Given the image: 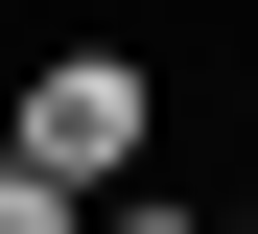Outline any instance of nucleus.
<instances>
[{
    "mask_svg": "<svg viewBox=\"0 0 258 234\" xmlns=\"http://www.w3.org/2000/svg\"><path fill=\"white\" fill-rule=\"evenodd\" d=\"M141 140H164V94L117 70V47H71V70L24 94V140H0V164H47V187H141Z\"/></svg>",
    "mask_w": 258,
    "mask_h": 234,
    "instance_id": "nucleus-1",
    "label": "nucleus"
},
{
    "mask_svg": "<svg viewBox=\"0 0 258 234\" xmlns=\"http://www.w3.org/2000/svg\"><path fill=\"white\" fill-rule=\"evenodd\" d=\"M71 211H94V187H47V164H0V234H71Z\"/></svg>",
    "mask_w": 258,
    "mask_h": 234,
    "instance_id": "nucleus-2",
    "label": "nucleus"
}]
</instances>
